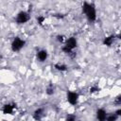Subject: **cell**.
Listing matches in <instances>:
<instances>
[{"instance_id":"obj_1","label":"cell","mask_w":121,"mask_h":121,"mask_svg":"<svg viewBox=\"0 0 121 121\" xmlns=\"http://www.w3.org/2000/svg\"><path fill=\"white\" fill-rule=\"evenodd\" d=\"M82 11L90 22H95L96 20V10L94 4L84 2L82 5Z\"/></svg>"},{"instance_id":"obj_2","label":"cell","mask_w":121,"mask_h":121,"mask_svg":"<svg viewBox=\"0 0 121 121\" xmlns=\"http://www.w3.org/2000/svg\"><path fill=\"white\" fill-rule=\"evenodd\" d=\"M77 45H78V41H77V39H76L75 37H70V38H68V39L65 41V43H64V45L62 46L61 50H62L64 53L69 54V53H71V52L77 47Z\"/></svg>"},{"instance_id":"obj_3","label":"cell","mask_w":121,"mask_h":121,"mask_svg":"<svg viewBox=\"0 0 121 121\" xmlns=\"http://www.w3.org/2000/svg\"><path fill=\"white\" fill-rule=\"evenodd\" d=\"M29 20H30V13L28 11H25V10H22V11L18 12V14L16 16V19H15V21L18 25L26 24Z\"/></svg>"},{"instance_id":"obj_4","label":"cell","mask_w":121,"mask_h":121,"mask_svg":"<svg viewBox=\"0 0 121 121\" xmlns=\"http://www.w3.org/2000/svg\"><path fill=\"white\" fill-rule=\"evenodd\" d=\"M26 44V41L21 39L20 37H15L11 43V50L13 52H18L20 51Z\"/></svg>"},{"instance_id":"obj_5","label":"cell","mask_w":121,"mask_h":121,"mask_svg":"<svg viewBox=\"0 0 121 121\" xmlns=\"http://www.w3.org/2000/svg\"><path fill=\"white\" fill-rule=\"evenodd\" d=\"M66 98L69 104L75 106L78 104V98H79V95L77 92H73V91H67V95H66Z\"/></svg>"},{"instance_id":"obj_6","label":"cell","mask_w":121,"mask_h":121,"mask_svg":"<svg viewBox=\"0 0 121 121\" xmlns=\"http://www.w3.org/2000/svg\"><path fill=\"white\" fill-rule=\"evenodd\" d=\"M16 108V105L15 104H12V103H9V104H5L3 106V113L4 114H12L14 109Z\"/></svg>"},{"instance_id":"obj_7","label":"cell","mask_w":121,"mask_h":121,"mask_svg":"<svg viewBox=\"0 0 121 121\" xmlns=\"http://www.w3.org/2000/svg\"><path fill=\"white\" fill-rule=\"evenodd\" d=\"M47 58H48V53H47L46 50L41 49V50H39V51L37 52V60H38L39 61L43 62V61H45V60H47Z\"/></svg>"},{"instance_id":"obj_8","label":"cell","mask_w":121,"mask_h":121,"mask_svg":"<svg viewBox=\"0 0 121 121\" xmlns=\"http://www.w3.org/2000/svg\"><path fill=\"white\" fill-rule=\"evenodd\" d=\"M44 115V109L43 108H38L33 112V118L36 121H40Z\"/></svg>"},{"instance_id":"obj_9","label":"cell","mask_w":121,"mask_h":121,"mask_svg":"<svg viewBox=\"0 0 121 121\" xmlns=\"http://www.w3.org/2000/svg\"><path fill=\"white\" fill-rule=\"evenodd\" d=\"M107 115H108V113L104 109H98L96 111V119H97V121H106Z\"/></svg>"},{"instance_id":"obj_10","label":"cell","mask_w":121,"mask_h":121,"mask_svg":"<svg viewBox=\"0 0 121 121\" xmlns=\"http://www.w3.org/2000/svg\"><path fill=\"white\" fill-rule=\"evenodd\" d=\"M114 38H115V36L114 35H110V36H107V37H105L104 39H103V44L104 45H106V46H111L112 43H113V42H114Z\"/></svg>"},{"instance_id":"obj_11","label":"cell","mask_w":121,"mask_h":121,"mask_svg":"<svg viewBox=\"0 0 121 121\" xmlns=\"http://www.w3.org/2000/svg\"><path fill=\"white\" fill-rule=\"evenodd\" d=\"M54 67H55L56 70L60 71V72H65L67 70V66L65 64H63V63H56L54 65Z\"/></svg>"},{"instance_id":"obj_12","label":"cell","mask_w":121,"mask_h":121,"mask_svg":"<svg viewBox=\"0 0 121 121\" xmlns=\"http://www.w3.org/2000/svg\"><path fill=\"white\" fill-rule=\"evenodd\" d=\"M117 118H118V116L115 113H112V114H108L107 115L106 121H116Z\"/></svg>"},{"instance_id":"obj_13","label":"cell","mask_w":121,"mask_h":121,"mask_svg":"<svg viewBox=\"0 0 121 121\" xmlns=\"http://www.w3.org/2000/svg\"><path fill=\"white\" fill-rule=\"evenodd\" d=\"M76 120H77V116L73 113H69L65 117V121H76Z\"/></svg>"},{"instance_id":"obj_14","label":"cell","mask_w":121,"mask_h":121,"mask_svg":"<svg viewBox=\"0 0 121 121\" xmlns=\"http://www.w3.org/2000/svg\"><path fill=\"white\" fill-rule=\"evenodd\" d=\"M45 93H46L48 95H53V94H54V87H53V85H52V84H50V85L46 88Z\"/></svg>"},{"instance_id":"obj_15","label":"cell","mask_w":121,"mask_h":121,"mask_svg":"<svg viewBox=\"0 0 121 121\" xmlns=\"http://www.w3.org/2000/svg\"><path fill=\"white\" fill-rule=\"evenodd\" d=\"M99 91H100V88L97 85H94L90 88V93L91 94H94V93H96V92H99Z\"/></svg>"},{"instance_id":"obj_16","label":"cell","mask_w":121,"mask_h":121,"mask_svg":"<svg viewBox=\"0 0 121 121\" xmlns=\"http://www.w3.org/2000/svg\"><path fill=\"white\" fill-rule=\"evenodd\" d=\"M44 21H45V17H44V16H38V17H37V22L39 23V25L42 26Z\"/></svg>"},{"instance_id":"obj_17","label":"cell","mask_w":121,"mask_h":121,"mask_svg":"<svg viewBox=\"0 0 121 121\" xmlns=\"http://www.w3.org/2000/svg\"><path fill=\"white\" fill-rule=\"evenodd\" d=\"M114 102H115L116 104H120V103H121V95H117V96L115 97Z\"/></svg>"},{"instance_id":"obj_18","label":"cell","mask_w":121,"mask_h":121,"mask_svg":"<svg viewBox=\"0 0 121 121\" xmlns=\"http://www.w3.org/2000/svg\"><path fill=\"white\" fill-rule=\"evenodd\" d=\"M57 38H58V41H59V42H60V43H62V42L64 41V39H63V38H64V36H62V35H58V36H57Z\"/></svg>"},{"instance_id":"obj_19","label":"cell","mask_w":121,"mask_h":121,"mask_svg":"<svg viewBox=\"0 0 121 121\" xmlns=\"http://www.w3.org/2000/svg\"><path fill=\"white\" fill-rule=\"evenodd\" d=\"M114 113H115V114H116V115L119 117V116L121 115V109H118V110H116V111L114 112Z\"/></svg>"}]
</instances>
